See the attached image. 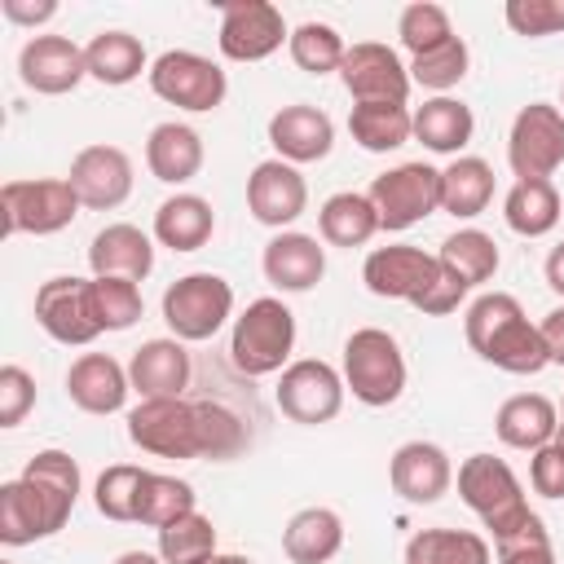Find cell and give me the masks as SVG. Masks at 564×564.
<instances>
[{"instance_id": "32", "label": "cell", "mask_w": 564, "mask_h": 564, "mask_svg": "<svg viewBox=\"0 0 564 564\" xmlns=\"http://www.w3.org/2000/svg\"><path fill=\"white\" fill-rule=\"evenodd\" d=\"M560 216H564V203H560V189L551 181H516L502 198V220L520 238L551 234L560 225Z\"/></svg>"}, {"instance_id": "53", "label": "cell", "mask_w": 564, "mask_h": 564, "mask_svg": "<svg viewBox=\"0 0 564 564\" xmlns=\"http://www.w3.org/2000/svg\"><path fill=\"white\" fill-rule=\"evenodd\" d=\"M115 564H163V555H150V551H123Z\"/></svg>"}, {"instance_id": "57", "label": "cell", "mask_w": 564, "mask_h": 564, "mask_svg": "<svg viewBox=\"0 0 564 564\" xmlns=\"http://www.w3.org/2000/svg\"><path fill=\"white\" fill-rule=\"evenodd\" d=\"M0 564H18V560H0Z\"/></svg>"}, {"instance_id": "25", "label": "cell", "mask_w": 564, "mask_h": 564, "mask_svg": "<svg viewBox=\"0 0 564 564\" xmlns=\"http://www.w3.org/2000/svg\"><path fill=\"white\" fill-rule=\"evenodd\" d=\"M22 480L40 498V507L48 516V529L53 533L66 529V520H70V511L79 502V463L66 449H40L35 458H26Z\"/></svg>"}, {"instance_id": "55", "label": "cell", "mask_w": 564, "mask_h": 564, "mask_svg": "<svg viewBox=\"0 0 564 564\" xmlns=\"http://www.w3.org/2000/svg\"><path fill=\"white\" fill-rule=\"evenodd\" d=\"M555 441H560V445H564V423H560V432H555Z\"/></svg>"}, {"instance_id": "26", "label": "cell", "mask_w": 564, "mask_h": 564, "mask_svg": "<svg viewBox=\"0 0 564 564\" xmlns=\"http://www.w3.org/2000/svg\"><path fill=\"white\" fill-rule=\"evenodd\" d=\"M145 167L163 185H185L203 172V137L189 123H154L145 137Z\"/></svg>"}, {"instance_id": "29", "label": "cell", "mask_w": 564, "mask_h": 564, "mask_svg": "<svg viewBox=\"0 0 564 564\" xmlns=\"http://www.w3.org/2000/svg\"><path fill=\"white\" fill-rule=\"evenodd\" d=\"M212 229H216V212H212V203L203 194H172L154 212V238L163 247H172V251L207 247Z\"/></svg>"}, {"instance_id": "35", "label": "cell", "mask_w": 564, "mask_h": 564, "mask_svg": "<svg viewBox=\"0 0 564 564\" xmlns=\"http://www.w3.org/2000/svg\"><path fill=\"white\" fill-rule=\"evenodd\" d=\"M317 229L330 247H366L379 234V212L370 203V194L357 189H339L322 203L317 212Z\"/></svg>"}, {"instance_id": "41", "label": "cell", "mask_w": 564, "mask_h": 564, "mask_svg": "<svg viewBox=\"0 0 564 564\" xmlns=\"http://www.w3.org/2000/svg\"><path fill=\"white\" fill-rule=\"evenodd\" d=\"M397 35H401V44H405L410 57H423V53H436V48H445L454 40V22H449V13L441 4L414 0V4L401 9Z\"/></svg>"}, {"instance_id": "13", "label": "cell", "mask_w": 564, "mask_h": 564, "mask_svg": "<svg viewBox=\"0 0 564 564\" xmlns=\"http://www.w3.org/2000/svg\"><path fill=\"white\" fill-rule=\"evenodd\" d=\"M35 322L57 344H75V348L93 344L101 335V317L93 304V278H75V273L48 278L35 291Z\"/></svg>"}, {"instance_id": "12", "label": "cell", "mask_w": 564, "mask_h": 564, "mask_svg": "<svg viewBox=\"0 0 564 564\" xmlns=\"http://www.w3.org/2000/svg\"><path fill=\"white\" fill-rule=\"evenodd\" d=\"M361 282L379 300H410L419 308L432 295V286L441 282V260L432 251L405 247V242L375 247L366 256V264H361Z\"/></svg>"}, {"instance_id": "44", "label": "cell", "mask_w": 564, "mask_h": 564, "mask_svg": "<svg viewBox=\"0 0 564 564\" xmlns=\"http://www.w3.org/2000/svg\"><path fill=\"white\" fill-rule=\"evenodd\" d=\"M467 62H471V53H467L463 35H454L445 48L423 53V57H410V84H419V88H427L436 97H449V88L467 75Z\"/></svg>"}, {"instance_id": "21", "label": "cell", "mask_w": 564, "mask_h": 564, "mask_svg": "<svg viewBox=\"0 0 564 564\" xmlns=\"http://www.w3.org/2000/svg\"><path fill=\"white\" fill-rule=\"evenodd\" d=\"M269 145L286 163H317V159H326L335 150V123H330L326 110L295 101V106L273 110V119H269Z\"/></svg>"}, {"instance_id": "47", "label": "cell", "mask_w": 564, "mask_h": 564, "mask_svg": "<svg viewBox=\"0 0 564 564\" xmlns=\"http://www.w3.org/2000/svg\"><path fill=\"white\" fill-rule=\"evenodd\" d=\"M502 18L516 35H529V40L560 35L564 31V0H507Z\"/></svg>"}, {"instance_id": "4", "label": "cell", "mask_w": 564, "mask_h": 564, "mask_svg": "<svg viewBox=\"0 0 564 564\" xmlns=\"http://www.w3.org/2000/svg\"><path fill=\"white\" fill-rule=\"evenodd\" d=\"M344 388L361 401V405H392L405 392V352L401 344L379 330V326H361L344 339Z\"/></svg>"}, {"instance_id": "40", "label": "cell", "mask_w": 564, "mask_h": 564, "mask_svg": "<svg viewBox=\"0 0 564 564\" xmlns=\"http://www.w3.org/2000/svg\"><path fill=\"white\" fill-rule=\"evenodd\" d=\"M286 48H291V62H295L300 70H308V75H330V70H339V66H344V53H348L344 35H339L330 22H300V26L291 31Z\"/></svg>"}, {"instance_id": "58", "label": "cell", "mask_w": 564, "mask_h": 564, "mask_svg": "<svg viewBox=\"0 0 564 564\" xmlns=\"http://www.w3.org/2000/svg\"><path fill=\"white\" fill-rule=\"evenodd\" d=\"M560 97H564V93H560Z\"/></svg>"}, {"instance_id": "22", "label": "cell", "mask_w": 564, "mask_h": 564, "mask_svg": "<svg viewBox=\"0 0 564 564\" xmlns=\"http://www.w3.org/2000/svg\"><path fill=\"white\" fill-rule=\"evenodd\" d=\"M128 388H132V379L110 352H84L66 370V397L84 414H119L128 401Z\"/></svg>"}, {"instance_id": "48", "label": "cell", "mask_w": 564, "mask_h": 564, "mask_svg": "<svg viewBox=\"0 0 564 564\" xmlns=\"http://www.w3.org/2000/svg\"><path fill=\"white\" fill-rule=\"evenodd\" d=\"M35 405V379L22 366H0V427H18Z\"/></svg>"}, {"instance_id": "5", "label": "cell", "mask_w": 564, "mask_h": 564, "mask_svg": "<svg viewBox=\"0 0 564 564\" xmlns=\"http://www.w3.org/2000/svg\"><path fill=\"white\" fill-rule=\"evenodd\" d=\"M79 194L66 176H35V181H4L0 189V234H57L79 216Z\"/></svg>"}, {"instance_id": "37", "label": "cell", "mask_w": 564, "mask_h": 564, "mask_svg": "<svg viewBox=\"0 0 564 564\" xmlns=\"http://www.w3.org/2000/svg\"><path fill=\"white\" fill-rule=\"evenodd\" d=\"M494 551L471 529H419L405 542V564H489Z\"/></svg>"}, {"instance_id": "16", "label": "cell", "mask_w": 564, "mask_h": 564, "mask_svg": "<svg viewBox=\"0 0 564 564\" xmlns=\"http://www.w3.org/2000/svg\"><path fill=\"white\" fill-rule=\"evenodd\" d=\"M84 75H88L84 48L66 35H31L18 53V79L31 93H44V97L75 93L84 84Z\"/></svg>"}, {"instance_id": "14", "label": "cell", "mask_w": 564, "mask_h": 564, "mask_svg": "<svg viewBox=\"0 0 564 564\" xmlns=\"http://www.w3.org/2000/svg\"><path fill=\"white\" fill-rule=\"evenodd\" d=\"M282 40H291L282 9L269 0H225L220 4V53L229 62H264L282 48Z\"/></svg>"}, {"instance_id": "11", "label": "cell", "mask_w": 564, "mask_h": 564, "mask_svg": "<svg viewBox=\"0 0 564 564\" xmlns=\"http://www.w3.org/2000/svg\"><path fill=\"white\" fill-rule=\"evenodd\" d=\"M273 401L291 423H304V427L330 423L344 410V375L322 357L291 361L273 388Z\"/></svg>"}, {"instance_id": "3", "label": "cell", "mask_w": 564, "mask_h": 564, "mask_svg": "<svg viewBox=\"0 0 564 564\" xmlns=\"http://www.w3.org/2000/svg\"><path fill=\"white\" fill-rule=\"evenodd\" d=\"M128 441L154 458H207V414L203 401L163 397L128 410Z\"/></svg>"}, {"instance_id": "9", "label": "cell", "mask_w": 564, "mask_h": 564, "mask_svg": "<svg viewBox=\"0 0 564 564\" xmlns=\"http://www.w3.org/2000/svg\"><path fill=\"white\" fill-rule=\"evenodd\" d=\"M370 203L379 212V229L401 234L441 212V172L427 163H397L370 181Z\"/></svg>"}, {"instance_id": "1", "label": "cell", "mask_w": 564, "mask_h": 564, "mask_svg": "<svg viewBox=\"0 0 564 564\" xmlns=\"http://www.w3.org/2000/svg\"><path fill=\"white\" fill-rule=\"evenodd\" d=\"M463 330H467V344L480 361L507 370V375H538L551 366L546 357V344H542V330L524 317L520 300L507 295V291H485L467 304V317H463Z\"/></svg>"}, {"instance_id": "38", "label": "cell", "mask_w": 564, "mask_h": 564, "mask_svg": "<svg viewBox=\"0 0 564 564\" xmlns=\"http://www.w3.org/2000/svg\"><path fill=\"white\" fill-rule=\"evenodd\" d=\"M40 538H53L40 498L31 494V485L22 476L4 480L0 485V542L4 546H26V542H40Z\"/></svg>"}, {"instance_id": "27", "label": "cell", "mask_w": 564, "mask_h": 564, "mask_svg": "<svg viewBox=\"0 0 564 564\" xmlns=\"http://www.w3.org/2000/svg\"><path fill=\"white\" fill-rule=\"evenodd\" d=\"M494 432H498L502 445L533 454V449H542V445L555 441V432H560V410H555L551 397H542V392H516V397H507V401L498 405Z\"/></svg>"}, {"instance_id": "49", "label": "cell", "mask_w": 564, "mask_h": 564, "mask_svg": "<svg viewBox=\"0 0 564 564\" xmlns=\"http://www.w3.org/2000/svg\"><path fill=\"white\" fill-rule=\"evenodd\" d=\"M529 485L542 498H564V445L560 441L533 449V458H529Z\"/></svg>"}, {"instance_id": "28", "label": "cell", "mask_w": 564, "mask_h": 564, "mask_svg": "<svg viewBox=\"0 0 564 564\" xmlns=\"http://www.w3.org/2000/svg\"><path fill=\"white\" fill-rule=\"evenodd\" d=\"M344 546V520L330 507H304L282 529V551L291 564H326Z\"/></svg>"}, {"instance_id": "15", "label": "cell", "mask_w": 564, "mask_h": 564, "mask_svg": "<svg viewBox=\"0 0 564 564\" xmlns=\"http://www.w3.org/2000/svg\"><path fill=\"white\" fill-rule=\"evenodd\" d=\"M339 79L357 101H401L410 97V66L401 62L397 48L379 44V40H361L344 53V66H339Z\"/></svg>"}, {"instance_id": "23", "label": "cell", "mask_w": 564, "mask_h": 564, "mask_svg": "<svg viewBox=\"0 0 564 564\" xmlns=\"http://www.w3.org/2000/svg\"><path fill=\"white\" fill-rule=\"evenodd\" d=\"M88 264L93 278H128V282H145L154 269V242L150 234H141L137 225L119 220L93 234L88 242Z\"/></svg>"}, {"instance_id": "51", "label": "cell", "mask_w": 564, "mask_h": 564, "mask_svg": "<svg viewBox=\"0 0 564 564\" xmlns=\"http://www.w3.org/2000/svg\"><path fill=\"white\" fill-rule=\"evenodd\" d=\"M538 330H542L546 357H551L555 366H564V304H560V308H551V313L538 322Z\"/></svg>"}, {"instance_id": "10", "label": "cell", "mask_w": 564, "mask_h": 564, "mask_svg": "<svg viewBox=\"0 0 564 564\" xmlns=\"http://www.w3.org/2000/svg\"><path fill=\"white\" fill-rule=\"evenodd\" d=\"M507 163L516 181H551V172L564 163V110L551 101L520 106L507 137Z\"/></svg>"}, {"instance_id": "42", "label": "cell", "mask_w": 564, "mask_h": 564, "mask_svg": "<svg viewBox=\"0 0 564 564\" xmlns=\"http://www.w3.org/2000/svg\"><path fill=\"white\" fill-rule=\"evenodd\" d=\"M159 555L163 564H194L203 555H216V524L203 511H189L159 529Z\"/></svg>"}, {"instance_id": "7", "label": "cell", "mask_w": 564, "mask_h": 564, "mask_svg": "<svg viewBox=\"0 0 564 564\" xmlns=\"http://www.w3.org/2000/svg\"><path fill=\"white\" fill-rule=\"evenodd\" d=\"M234 313V286L220 273H185L163 291V322L172 339L198 344L212 339Z\"/></svg>"}, {"instance_id": "24", "label": "cell", "mask_w": 564, "mask_h": 564, "mask_svg": "<svg viewBox=\"0 0 564 564\" xmlns=\"http://www.w3.org/2000/svg\"><path fill=\"white\" fill-rule=\"evenodd\" d=\"M128 379H132V392H141V401L181 397L189 388V352H185V344L181 339H145L141 348H132Z\"/></svg>"}, {"instance_id": "17", "label": "cell", "mask_w": 564, "mask_h": 564, "mask_svg": "<svg viewBox=\"0 0 564 564\" xmlns=\"http://www.w3.org/2000/svg\"><path fill=\"white\" fill-rule=\"evenodd\" d=\"M247 207H251V216L260 225H269L278 234L286 225H295L304 216V207H308V185H304L300 167L286 163V159L256 163L251 176H247Z\"/></svg>"}, {"instance_id": "19", "label": "cell", "mask_w": 564, "mask_h": 564, "mask_svg": "<svg viewBox=\"0 0 564 564\" xmlns=\"http://www.w3.org/2000/svg\"><path fill=\"white\" fill-rule=\"evenodd\" d=\"M388 480L392 489L414 502V507H427V502H441L454 485V463L449 454L436 445V441H405L392 463H388Z\"/></svg>"}, {"instance_id": "39", "label": "cell", "mask_w": 564, "mask_h": 564, "mask_svg": "<svg viewBox=\"0 0 564 564\" xmlns=\"http://www.w3.org/2000/svg\"><path fill=\"white\" fill-rule=\"evenodd\" d=\"M198 511V494L189 480L181 476H163V471H145V485H141V507H137V520L150 524V529H163L181 516Z\"/></svg>"}, {"instance_id": "54", "label": "cell", "mask_w": 564, "mask_h": 564, "mask_svg": "<svg viewBox=\"0 0 564 564\" xmlns=\"http://www.w3.org/2000/svg\"><path fill=\"white\" fill-rule=\"evenodd\" d=\"M194 564H251V560H247V555H220V551H216V555H203V560H194Z\"/></svg>"}, {"instance_id": "34", "label": "cell", "mask_w": 564, "mask_h": 564, "mask_svg": "<svg viewBox=\"0 0 564 564\" xmlns=\"http://www.w3.org/2000/svg\"><path fill=\"white\" fill-rule=\"evenodd\" d=\"M494 198V167L476 154H458L445 172H441V212H449L454 220H471L489 207Z\"/></svg>"}, {"instance_id": "20", "label": "cell", "mask_w": 564, "mask_h": 564, "mask_svg": "<svg viewBox=\"0 0 564 564\" xmlns=\"http://www.w3.org/2000/svg\"><path fill=\"white\" fill-rule=\"evenodd\" d=\"M260 269H264V282L286 291V295H300V291H313L326 273V247L313 238V234H300V229H282L264 242V256H260Z\"/></svg>"}, {"instance_id": "45", "label": "cell", "mask_w": 564, "mask_h": 564, "mask_svg": "<svg viewBox=\"0 0 564 564\" xmlns=\"http://www.w3.org/2000/svg\"><path fill=\"white\" fill-rule=\"evenodd\" d=\"M93 304L101 317V330H128L141 317V286L128 278H93Z\"/></svg>"}, {"instance_id": "18", "label": "cell", "mask_w": 564, "mask_h": 564, "mask_svg": "<svg viewBox=\"0 0 564 564\" xmlns=\"http://www.w3.org/2000/svg\"><path fill=\"white\" fill-rule=\"evenodd\" d=\"M70 189L93 212H115L132 194V159L119 145H84L70 159Z\"/></svg>"}, {"instance_id": "6", "label": "cell", "mask_w": 564, "mask_h": 564, "mask_svg": "<svg viewBox=\"0 0 564 564\" xmlns=\"http://www.w3.org/2000/svg\"><path fill=\"white\" fill-rule=\"evenodd\" d=\"M458 498L485 520V529L494 533V542L502 533L520 529L533 516L529 502H524V489H520L516 471L502 458H494V454L463 458V467H458Z\"/></svg>"}, {"instance_id": "30", "label": "cell", "mask_w": 564, "mask_h": 564, "mask_svg": "<svg viewBox=\"0 0 564 564\" xmlns=\"http://www.w3.org/2000/svg\"><path fill=\"white\" fill-rule=\"evenodd\" d=\"M471 132H476V115L458 97H427L414 110V141H423L432 154L458 159V150L471 141Z\"/></svg>"}, {"instance_id": "46", "label": "cell", "mask_w": 564, "mask_h": 564, "mask_svg": "<svg viewBox=\"0 0 564 564\" xmlns=\"http://www.w3.org/2000/svg\"><path fill=\"white\" fill-rule=\"evenodd\" d=\"M494 551H498V564H555V546H551V533L538 511L520 529L502 533L494 542Z\"/></svg>"}, {"instance_id": "33", "label": "cell", "mask_w": 564, "mask_h": 564, "mask_svg": "<svg viewBox=\"0 0 564 564\" xmlns=\"http://www.w3.org/2000/svg\"><path fill=\"white\" fill-rule=\"evenodd\" d=\"M84 62H88V75L106 88H123L132 84L141 70L150 75V62H145V44L128 31H101L88 40L84 48Z\"/></svg>"}, {"instance_id": "8", "label": "cell", "mask_w": 564, "mask_h": 564, "mask_svg": "<svg viewBox=\"0 0 564 564\" xmlns=\"http://www.w3.org/2000/svg\"><path fill=\"white\" fill-rule=\"evenodd\" d=\"M150 93L176 110H216L229 93V79L225 70L203 57V53H189V48H167L150 62Z\"/></svg>"}, {"instance_id": "43", "label": "cell", "mask_w": 564, "mask_h": 564, "mask_svg": "<svg viewBox=\"0 0 564 564\" xmlns=\"http://www.w3.org/2000/svg\"><path fill=\"white\" fill-rule=\"evenodd\" d=\"M141 485H145V467H132V463H115L97 476L93 485V502L106 520H137V507H141Z\"/></svg>"}, {"instance_id": "31", "label": "cell", "mask_w": 564, "mask_h": 564, "mask_svg": "<svg viewBox=\"0 0 564 564\" xmlns=\"http://www.w3.org/2000/svg\"><path fill=\"white\" fill-rule=\"evenodd\" d=\"M348 132L361 150L388 154V150H401L414 137V115L401 101H357L348 110Z\"/></svg>"}, {"instance_id": "52", "label": "cell", "mask_w": 564, "mask_h": 564, "mask_svg": "<svg viewBox=\"0 0 564 564\" xmlns=\"http://www.w3.org/2000/svg\"><path fill=\"white\" fill-rule=\"evenodd\" d=\"M546 286H551L555 295H564V242L551 247V256H546Z\"/></svg>"}, {"instance_id": "50", "label": "cell", "mask_w": 564, "mask_h": 564, "mask_svg": "<svg viewBox=\"0 0 564 564\" xmlns=\"http://www.w3.org/2000/svg\"><path fill=\"white\" fill-rule=\"evenodd\" d=\"M0 13L9 22H18V26H40V22H48L57 13V4L53 0H0Z\"/></svg>"}, {"instance_id": "36", "label": "cell", "mask_w": 564, "mask_h": 564, "mask_svg": "<svg viewBox=\"0 0 564 564\" xmlns=\"http://www.w3.org/2000/svg\"><path fill=\"white\" fill-rule=\"evenodd\" d=\"M436 260L449 278H458L467 291H476L480 282H489L498 273V242L485 229H458L441 242Z\"/></svg>"}, {"instance_id": "56", "label": "cell", "mask_w": 564, "mask_h": 564, "mask_svg": "<svg viewBox=\"0 0 564 564\" xmlns=\"http://www.w3.org/2000/svg\"><path fill=\"white\" fill-rule=\"evenodd\" d=\"M560 423H564V401H560Z\"/></svg>"}, {"instance_id": "2", "label": "cell", "mask_w": 564, "mask_h": 564, "mask_svg": "<svg viewBox=\"0 0 564 564\" xmlns=\"http://www.w3.org/2000/svg\"><path fill=\"white\" fill-rule=\"evenodd\" d=\"M295 348V313L278 295L251 300L229 330V361L247 379H264L286 370V357Z\"/></svg>"}]
</instances>
